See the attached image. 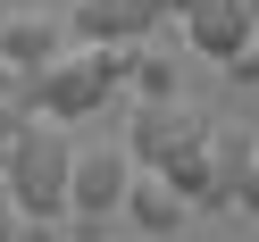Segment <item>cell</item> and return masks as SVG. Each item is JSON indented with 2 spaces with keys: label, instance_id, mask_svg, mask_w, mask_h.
Segmentation results:
<instances>
[{
  "label": "cell",
  "instance_id": "obj_15",
  "mask_svg": "<svg viewBox=\"0 0 259 242\" xmlns=\"http://www.w3.org/2000/svg\"><path fill=\"white\" fill-rule=\"evenodd\" d=\"M17 217H25V209H17V192H9V175H0V234H9Z\"/></svg>",
  "mask_w": 259,
  "mask_h": 242
},
{
  "label": "cell",
  "instance_id": "obj_12",
  "mask_svg": "<svg viewBox=\"0 0 259 242\" xmlns=\"http://www.w3.org/2000/svg\"><path fill=\"white\" fill-rule=\"evenodd\" d=\"M0 242H67V225H59V217H17Z\"/></svg>",
  "mask_w": 259,
  "mask_h": 242
},
{
  "label": "cell",
  "instance_id": "obj_3",
  "mask_svg": "<svg viewBox=\"0 0 259 242\" xmlns=\"http://www.w3.org/2000/svg\"><path fill=\"white\" fill-rule=\"evenodd\" d=\"M218 125L201 117V109L184 101H134V117H125V159L134 167H167L176 151H192V142H209Z\"/></svg>",
  "mask_w": 259,
  "mask_h": 242
},
{
  "label": "cell",
  "instance_id": "obj_4",
  "mask_svg": "<svg viewBox=\"0 0 259 242\" xmlns=\"http://www.w3.org/2000/svg\"><path fill=\"white\" fill-rule=\"evenodd\" d=\"M176 17H184V42L201 59H218V67H234L259 42V9L251 0H176Z\"/></svg>",
  "mask_w": 259,
  "mask_h": 242
},
{
  "label": "cell",
  "instance_id": "obj_13",
  "mask_svg": "<svg viewBox=\"0 0 259 242\" xmlns=\"http://www.w3.org/2000/svg\"><path fill=\"white\" fill-rule=\"evenodd\" d=\"M226 75H234V84H259V42H251V51H242V59H234Z\"/></svg>",
  "mask_w": 259,
  "mask_h": 242
},
{
  "label": "cell",
  "instance_id": "obj_16",
  "mask_svg": "<svg viewBox=\"0 0 259 242\" xmlns=\"http://www.w3.org/2000/svg\"><path fill=\"white\" fill-rule=\"evenodd\" d=\"M0 175H9V134H0Z\"/></svg>",
  "mask_w": 259,
  "mask_h": 242
},
{
  "label": "cell",
  "instance_id": "obj_1",
  "mask_svg": "<svg viewBox=\"0 0 259 242\" xmlns=\"http://www.w3.org/2000/svg\"><path fill=\"white\" fill-rule=\"evenodd\" d=\"M117 84H125V42H84V51H59L51 67H25V109L75 125V117H92Z\"/></svg>",
  "mask_w": 259,
  "mask_h": 242
},
{
  "label": "cell",
  "instance_id": "obj_5",
  "mask_svg": "<svg viewBox=\"0 0 259 242\" xmlns=\"http://www.w3.org/2000/svg\"><path fill=\"white\" fill-rule=\"evenodd\" d=\"M125 192H134V159H125V142H92V151H75L67 217H117Z\"/></svg>",
  "mask_w": 259,
  "mask_h": 242
},
{
  "label": "cell",
  "instance_id": "obj_7",
  "mask_svg": "<svg viewBox=\"0 0 259 242\" xmlns=\"http://www.w3.org/2000/svg\"><path fill=\"white\" fill-rule=\"evenodd\" d=\"M184 192H176L167 184V175H159V167H134V192H125V217H134L142 225V234H176V225H184Z\"/></svg>",
  "mask_w": 259,
  "mask_h": 242
},
{
  "label": "cell",
  "instance_id": "obj_14",
  "mask_svg": "<svg viewBox=\"0 0 259 242\" xmlns=\"http://www.w3.org/2000/svg\"><path fill=\"white\" fill-rule=\"evenodd\" d=\"M226 209H251V217H259V167L242 175V192H234V201H226Z\"/></svg>",
  "mask_w": 259,
  "mask_h": 242
},
{
  "label": "cell",
  "instance_id": "obj_9",
  "mask_svg": "<svg viewBox=\"0 0 259 242\" xmlns=\"http://www.w3.org/2000/svg\"><path fill=\"white\" fill-rule=\"evenodd\" d=\"M0 59L9 67H51L59 59V25L51 17H0Z\"/></svg>",
  "mask_w": 259,
  "mask_h": 242
},
{
  "label": "cell",
  "instance_id": "obj_6",
  "mask_svg": "<svg viewBox=\"0 0 259 242\" xmlns=\"http://www.w3.org/2000/svg\"><path fill=\"white\" fill-rule=\"evenodd\" d=\"M159 17H176V0H75V34L84 42H142Z\"/></svg>",
  "mask_w": 259,
  "mask_h": 242
},
{
  "label": "cell",
  "instance_id": "obj_2",
  "mask_svg": "<svg viewBox=\"0 0 259 242\" xmlns=\"http://www.w3.org/2000/svg\"><path fill=\"white\" fill-rule=\"evenodd\" d=\"M67 175H75V142L59 134V117H34L9 142V192L25 217H67Z\"/></svg>",
  "mask_w": 259,
  "mask_h": 242
},
{
  "label": "cell",
  "instance_id": "obj_10",
  "mask_svg": "<svg viewBox=\"0 0 259 242\" xmlns=\"http://www.w3.org/2000/svg\"><path fill=\"white\" fill-rule=\"evenodd\" d=\"M209 142H218V134H209ZM209 142H192V151H176L167 167H159V175H167V184L184 192L192 209H201V201H218V159H209Z\"/></svg>",
  "mask_w": 259,
  "mask_h": 242
},
{
  "label": "cell",
  "instance_id": "obj_8",
  "mask_svg": "<svg viewBox=\"0 0 259 242\" xmlns=\"http://www.w3.org/2000/svg\"><path fill=\"white\" fill-rule=\"evenodd\" d=\"M125 84H134V101H184V59L151 51V42H125Z\"/></svg>",
  "mask_w": 259,
  "mask_h": 242
},
{
  "label": "cell",
  "instance_id": "obj_11",
  "mask_svg": "<svg viewBox=\"0 0 259 242\" xmlns=\"http://www.w3.org/2000/svg\"><path fill=\"white\" fill-rule=\"evenodd\" d=\"M209 159H218V201H234V192H242V175L259 167V142H251V134H226V125H218Z\"/></svg>",
  "mask_w": 259,
  "mask_h": 242
}]
</instances>
